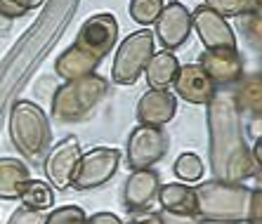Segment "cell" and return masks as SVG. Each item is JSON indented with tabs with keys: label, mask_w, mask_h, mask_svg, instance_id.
Here are the masks:
<instances>
[{
	"label": "cell",
	"mask_w": 262,
	"mask_h": 224,
	"mask_svg": "<svg viewBox=\"0 0 262 224\" xmlns=\"http://www.w3.org/2000/svg\"><path fill=\"white\" fill-rule=\"evenodd\" d=\"M201 33V40L206 42L208 50H222V48H234V33L227 24V19H222V14H217L210 7H199L194 10V19H191Z\"/></svg>",
	"instance_id": "12"
},
{
	"label": "cell",
	"mask_w": 262,
	"mask_h": 224,
	"mask_svg": "<svg viewBox=\"0 0 262 224\" xmlns=\"http://www.w3.org/2000/svg\"><path fill=\"white\" fill-rule=\"evenodd\" d=\"M31 180V170L19 158H0V200H19L24 182Z\"/></svg>",
	"instance_id": "17"
},
{
	"label": "cell",
	"mask_w": 262,
	"mask_h": 224,
	"mask_svg": "<svg viewBox=\"0 0 262 224\" xmlns=\"http://www.w3.org/2000/svg\"><path fill=\"white\" fill-rule=\"evenodd\" d=\"M85 210L78 206H61L55 208L48 217L43 219V224H85Z\"/></svg>",
	"instance_id": "24"
},
{
	"label": "cell",
	"mask_w": 262,
	"mask_h": 224,
	"mask_svg": "<svg viewBox=\"0 0 262 224\" xmlns=\"http://www.w3.org/2000/svg\"><path fill=\"white\" fill-rule=\"evenodd\" d=\"M248 224H262V189H253L248 200Z\"/></svg>",
	"instance_id": "27"
},
{
	"label": "cell",
	"mask_w": 262,
	"mask_h": 224,
	"mask_svg": "<svg viewBox=\"0 0 262 224\" xmlns=\"http://www.w3.org/2000/svg\"><path fill=\"white\" fill-rule=\"evenodd\" d=\"M248 132H250V135H257V137H260V135H262V114H260V116H255V118L250 121V125H248Z\"/></svg>",
	"instance_id": "30"
},
{
	"label": "cell",
	"mask_w": 262,
	"mask_h": 224,
	"mask_svg": "<svg viewBox=\"0 0 262 224\" xmlns=\"http://www.w3.org/2000/svg\"><path fill=\"white\" fill-rule=\"evenodd\" d=\"M168 135L161 127L137 125L128 137V165L130 170H144L159 163L168 151Z\"/></svg>",
	"instance_id": "7"
},
{
	"label": "cell",
	"mask_w": 262,
	"mask_h": 224,
	"mask_svg": "<svg viewBox=\"0 0 262 224\" xmlns=\"http://www.w3.org/2000/svg\"><path fill=\"white\" fill-rule=\"evenodd\" d=\"M128 224H142V222H140V219H130Z\"/></svg>",
	"instance_id": "33"
},
{
	"label": "cell",
	"mask_w": 262,
	"mask_h": 224,
	"mask_svg": "<svg viewBox=\"0 0 262 224\" xmlns=\"http://www.w3.org/2000/svg\"><path fill=\"white\" fill-rule=\"evenodd\" d=\"M196 206L199 215L208 222H246L248 217V200L250 191L244 184L236 182H222L213 180L201 187H196Z\"/></svg>",
	"instance_id": "3"
},
{
	"label": "cell",
	"mask_w": 262,
	"mask_h": 224,
	"mask_svg": "<svg viewBox=\"0 0 262 224\" xmlns=\"http://www.w3.org/2000/svg\"><path fill=\"white\" fill-rule=\"evenodd\" d=\"M80 156L83 151L73 135L64 137L57 146H52L45 156V175H48L50 187H55L57 191H69L73 187V175H76Z\"/></svg>",
	"instance_id": "8"
},
{
	"label": "cell",
	"mask_w": 262,
	"mask_h": 224,
	"mask_svg": "<svg viewBox=\"0 0 262 224\" xmlns=\"http://www.w3.org/2000/svg\"><path fill=\"white\" fill-rule=\"evenodd\" d=\"M159 189L161 177L156 170H133L130 177L125 180V187H123V203H125L128 212L149 210L154 206V200L159 198Z\"/></svg>",
	"instance_id": "10"
},
{
	"label": "cell",
	"mask_w": 262,
	"mask_h": 224,
	"mask_svg": "<svg viewBox=\"0 0 262 224\" xmlns=\"http://www.w3.org/2000/svg\"><path fill=\"white\" fill-rule=\"evenodd\" d=\"M118 165H121V151L118 149L95 146V149L80 156L71 189L90 191V189L104 187L109 180H114V175L118 172Z\"/></svg>",
	"instance_id": "6"
},
{
	"label": "cell",
	"mask_w": 262,
	"mask_h": 224,
	"mask_svg": "<svg viewBox=\"0 0 262 224\" xmlns=\"http://www.w3.org/2000/svg\"><path fill=\"white\" fill-rule=\"evenodd\" d=\"M99 66L97 59H92L88 52H83L80 48H69L64 55L57 59L55 69L57 73H59L61 78L67 80H76V78H85V76H92L95 73V69Z\"/></svg>",
	"instance_id": "18"
},
{
	"label": "cell",
	"mask_w": 262,
	"mask_h": 224,
	"mask_svg": "<svg viewBox=\"0 0 262 224\" xmlns=\"http://www.w3.org/2000/svg\"><path fill=\"white\" fill-rule=\"evenodd\" d=\"M118 36V24L111 14H92L85 24L80 26L78 38H76V48L92 57V59L102 61L111 52L114 42Z\"/></svg>",
	"instance_id": "9"
},
{
	"label": "cell",
	"mask_w": 262,
	"mask_h": 224,
	"mask_svg": "<svg viewBox=\"0 0 262 224\" xmlns=\"http://www.w3.org/2000/svg\"><path fill=\"white\" fill-rule=\"evenodd\" d=\"M191 31V17L180 3L163 5L156 19V33L163 40L165 48H180Z\"/></svg>",
	"instance_id": "13"
},
{
	"label": "cell",
	"mask_w": 262,
	"mask_h": 224,
	"mask_svg": "<svg viewBox=\"0 0 262 224\" xmlns=\"http://www.w3.org/2000/svg\"><path fill=\"white\" fill-rule=\"evenodd\" d=\"M177 71H180V64H177V57L172 52H159L154 55L146 64V80H149V87L154 90H165L170 83H175Z\"/></svg>",
	"instance_id": "19"
},
{
	"label": "cell",
	"mask_w": 262,
	"mask_h": 224,
	"mask_svg": "<svg viewBox=\"0 0 262 224\" xmlns=\"http://www.w3.org/2000/svg\"><path fill=\"white\" fill-rule=\"evenodd\" d=\"M238 111H246V114L260 116L262 114V76H255V78H248L238 95L234 97Z\"/></svg>",
	"instance_id": "21"
},
{
	"label": "cell",
	"mask_w": 262,
	"mask_h": 224,
	"mask_svg": "<svg viewBox=\"0 0 262 224\" xmlns=\"http://www.w3.org/2000/svg\"><path fill=\"white\" fill-rule=\"evenodd\" d=\"M7 224H43V215H40V212H33V210L21 208V210H17L12 217H10V222Z\"/></svg>",
	"instance_id": "28"
},
{
	"label": "cell",
	"mask_w": 262,
	"mask_h": 224,
	"mask_svg": "<svg viewBox=\"0 0 262 224\" xmlns=\"http://www.w3.org/2000/svg\"><path fill=\"white\" fill-rule=\"evenodd\" d=\"M172 172H175L182 182H199L203 177V163L201 158L196 156V153H182V156L175 161V165H172Z\"/></svg>",
	"instance_id": "22"
},
{
	"label": "cell",
	"mask_w": 262,
	"mask_h": 224,
	"mask_svg": "<svg viewBox=\"0 0 262 224\" xmlns=\"http://www.w3.org/2000/svg\"><path fill=\"white\" fill-rule=\"evenodd\" d=\"M253 177H255V189H262V168L257 170V172H255Z\"/></svg>",
	"instance_id": "32"
},
{
	"label": "cell",
	"mask_w": 262,
	"mask_h": 224,
	"mask_svg": "<svg viewBox=\"0 0 262 224\" xmlns=\"http://www.w3.org/2000/svg\"><path fill=\"white\" fill-rule=\"evenodd\" d=\"M85 224H123V222L114 212H95V215H90L85 219Z\"/></svg>",
	"instance_id": "29"
},
{
	"label": "cell",
	"mask_w": 262,
	"mask_h": 224,
	"mask_svg": "<svg viewBox=\"0 0 262 224\" xmlns=\"http://www.w3.org/2000/svg\"><path fill=\"white\" fill-rule=\"evenodd\" d=\"M10 140L26 161L40 163L50 151V123L43 109L33 102H17L10 111Z\"/></svg>",
	"instance_id": "2"
},
{
	"label": "cell",
	"mask_w": 262,
	"mask_h": 224,
	"mask_svg": "<svg viewBox=\"0 0 262 224\" xmlns=\"http://www.w3.org/2000/svg\"><path fill=\"white\" fill-rule=\"evenodd\" d=\"M260 3H262V0H260Z\"/></svg>",
	"instance_id": "34"
},
{
	"label": "cell",
	"mask_w": 262,
	"mask_h": 224,
	"mask_svg": "<svg viewBox=\"0 0 262 224\" xmlns=\"http://www.w3.org/2000/svg\"><path fill=\"white\" fill-rule=\"evenodd\" d=\"M210 10H217L220 14H241L253 7V0H206Z\"/></svg>",
	"instance_id": "26"
},
{
	"label": "cell",
	"mask_w": 262,
	"mask_h": 224,
	"mask_svg": "<svg viewBox=\"0 0 262 224\" xmlns=\"http://www.w3.org/2000/svg\"><path fill=\"white\" fill-rule=\"evenodd\" d=\"M175 92L189 104H208L215 97V80L203 71L201 64L184 66L177 71Z\"/></svg>",
	"instance_id": "11"
},
{
	"label": "cell",
	"mask_w": 262,
	"mask_h": 224,
	"mask_svg": "<svg viewBox=\"0 0 262 224\" xmlns=\"http://www.w3.org/2000/svg\"><path fill=\"white\" fill-rule=\"evenodd\" d=\"M208 127H210V165L215 180L241 184L255 175L260 168L246 144L238 109L232 95H215L208 102Z\"/></svg>",
	"instance_id": "1"
},
{
	"label": "cell",
	"mask_w": 262,
	"mask_h": 224,
	"mask_svg": "<svg viewBox=\"0 0 262 224\" xmlns=\"http://www.w3.org/2000/svg\"><path fill=\"white\" fill-rule=\"evenodd\" d=\"M201 66L213 80L232 83L244 71V61H241V57H238V52L234 48H222V50H208L201 57Z\"/></svg>",
	"instance_id": "15"
},
{
	"label": "cell",
	"mask_w": 262,
	"mask_h": 224,
	"mask_svg": "<svg viewBox=\"0 0 262 224\" xmlns=\"http://www.w3.org/2000/svg\"><path fill=\"white\" fill-rule=\"evenodd\" d=\"M154 55V36L149 31H137L130 33L125 40L121 42V48L116 52L114 66H111V76L121 85H133L140 78V73L146 69L149 59Z\"/></svg>",
	"instance_id": "5"
},
{
	"label": "cell",
	"mask_w": 262,
	"mask_h": 224,
	"mask_svg": "<svg viewBox=\"0 0 262 224\" xmlns=\"http://www.w3.org/2000/svg\"><path fill=\"white\" fill-rule=\"evenodd\" d=\"M109 90V83L99 76H85V78L67 80V83L57 87L52 95V116L57 121L76 123L90 118L92 109L104 99Z\"/></svg>",
	"instance_id": "4"
},
{
	"label": "cell",
	"mask_w": 262,
	"mask_h": 224,
	"mask_svg": "<svg viewBox=\"0 0 262 224\" xmlns=\"http://www.w3.org/2000/svg\"><path fill=\"white\" fill-rule=\"evenodd\" d=\"M19 203H21L26 210L43 212V210L55 206V191H52L50 182L29 180V182H24L21 191H19Z\"/></svg>",
	"instance_id": "20"
},
{
	"label": "cell",
	"mask_w": 262,
	"mask_h": 224,
	"mask_svg": "<svg viewBox=\"0 0 262 224\" xmlns=\"http://www.w3.org/2000/svg\"><path fill=\"white\" fill-rule=\"evenodd\" d=\"M177 111V102L170 92L165 90H149L142 95V99L137 102V121L142 125H154L163 127L165 123L172 121V116Z\"/></svg>",
	"instance_id": "14"
},
{
	"label": "cell",
	"mask_w": 262,
	"mask_h": 224,
	"mask_svg": "<svg viewBox=\"0 0 262 224\" xmlns=\"http://www.w3.org/2000/svg\"><path fill=\"white\" fill-rule=\"evenodd\" d=\"M163 10V0H133L130 3V17L137 24H154Z\"/></svg>",
	"instance_id": "23"
},
{
	"label": "cell",
	"mask_w": 262,
	"mask_h": 224,
	"mask_svg": "<svg viewBox=\"0 0 262 224\" xmlns=\"http://www.w3.org/2000/svg\"><path fill=\"white\" fill-rule=\"evenodd\" d=\"M43 3L45 0H0V17H7V19L24 17L29 10H36Z\"/></svg>",
	"instance_id": "25"
},
{
	"label": "cell",
	"mask_w": 262,
	"mask_h": 224,
	"mask_svg": "<svg viewBox=\"0 0 262 224\" xmlns=\"http://www.w3.org/2000/svg\"><path fill=\"white\" fill-rule=\"evenodd\" d=\"M253 158H255L257 168H262V135L257 137V142H255V149H253Z\"/></svg>",
	"instance_id": "31"
},
{
	"label": "cell",
	"mask_w": 262,
	"mask_h": 224,
	"mask_svg": "<svg viewBox=\"0 0 262 224\" xmlns=\"http://www.w3.org/2000/svg\"><path fill=\"white\" fill-rule=\"evenodd\" d=\"M159 203L165 212L177 217H194L199 215L196 206V191L187 184H165L159 189Z\"/></svg>",
	"instance_id": "16"
}]
</instances>
